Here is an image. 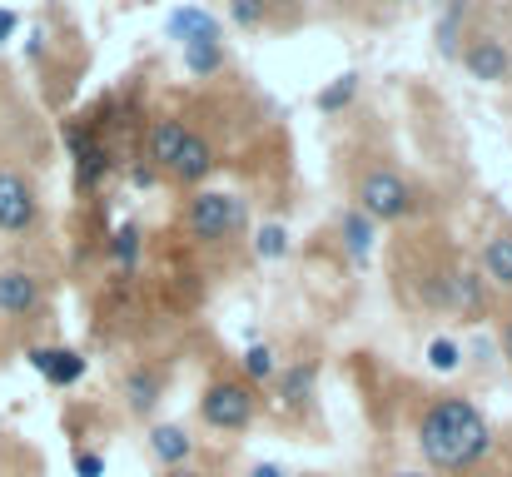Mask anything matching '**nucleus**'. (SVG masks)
I'll use <instances>...</instances> for the list:
<instances>
[{
    "instance_id": "21",
    "label": "nucleus",
    "mask_w": 512,
    "mask_h": 477,
    "mask_svg": "<svg viewBox=\"0 0 512 477\" xmlns=\"http://www.w3.org/2000/svg\"><path fill=\"white\" fill-rule=\"evenodd\" d=\"M254 254L269 259V264L284 259V254H289V229H284V224H264V229L254 234Z\"/></svg>"
},
{
    "instance_id": "35",
    "label": "nucleus",
    "mask_w": 512,
    "mask_h": 477,
    "mask_svg": "<svg viewBox=\"0 0 512 477\" xmlns=\"http://www.w3.org/2000/svg\"><path fill=\"white\" fill-rule=\"evenodd\" d=\"M393 477H428V473H393Z\"/></svg>"
},
{
    "instance_id": "3",
    "label": "nucleus",
    "mask_w": 512,
    "mask_h": 477,
    "mask_svg": "<svg viewBox=\"0 0 512 477\" xmlns=\"http://www.w3.org/2000/svg\"><path fill=\"white\" fill-rule=\"evenodd\" d=\"M254 408H259V398L249 393V383H234V378L214 383V388L199 398V418H204L214 433H244V428L254 423Z\"/></svg>"
},
{
    "instance_id": "28",
    "label": "nucleus",
    "mask_w": 512,
    "mask_h": 477,
    "mask_svg": "<svg viewBox=\"0 0 512 477\" xmlns=\"http://www.w3.org/2000/svg\"><path fill=\"white\" fill-rule=\"evenodd\" d=\"M15 30H20V15H15V10H5V5H0V45H5V40H10V35H15Z\"/></svg>"
},
{
    "instance_id": "20",
    "label": "nucleus",
    "mask_w": 512,
    "mask_h": 477,
    "mask_svg": "<svg viewBox=\"0 0 512 477\" xmlns=\"http://www.w3.org/2000/svg\"><path fill=\"white\" fill-rule=\"evenodd\" d=\"M463 15H468V5L463 0H453L448 10H443V20H438V50L453 60L458 55V25H463Z\"/></svg>"
},
{
    "instance_id": "17",
    "label": "nucleus",
    "mask_w": 512,
    "mask_h": 477,
    "mask_svg": "<svg viewBox=\"0 0 512 477\" xmlns=\"http://www.w3.org/2000/svg\"><path fill=\"white\" fill-rule=\"evenodd\" d=\"M314 373H319L314 363H294V368L279 378V403H284V408H299V403L314 393Z\"/></svg>"
},
{
    "instance_id": "15",
    "label": "nucleus",
    "mask_w": 512,
    "mask_h": 477,
    "mask_svg": "<svg viewBox=\"0 0 512 477\" xmlns=\"http://www.w3.org/2000/svg\"><path fill=\"white\" fill-rule=\"evenodd\" d=\"M184 135H189L184 120H155V130H150V159H155V169H170L179 145H184Z\"/></svg>"
},
{
    "instance_id": "23",
    "label": "nucleus",
    "mask_w": 512,
    "mask_h": 477,
    "mask_svg": "<svg viewBox=\"0 0 512 477\" xmlns=\"http://www.w3.org/2000/svg\"><path fill=\"white\" fill-rule=\"evenodd\" d=\"M244 373L259 378V383L279 378V358H274V348H269V343H249V353H244Z\"/></svg>"
},
{
    "instance_id": "22",
    "label": "nucleus",
    "mask_w": 512,
    "mask_h": 477,
    "mask_svg": "<svg viewBox=\"0 0 512 477\" xmlns=\"http://www.w3.org/2000/svg\"><path fill=\"white\" fill-rule=\"evenodd\" d=\"M110 254H115L120 269H135V264H140V229H135V224H120L115 239H110Z\"/></svg>"
},
{
    "instance_id": "34",
    "label": "nucleus",
    "mask_w": 512,
    "mask_h": 477,
    "mask_svg": "<svg viewBox=\"0 0 512 477\" xmlns=\"http://www.w3.org/2000/svg\"><path fill=\"white\" fill-rule=\"evenodd\" d=\"M165 477H199V473H189V468H170Z\"/></svg>"
},
{
    "instance_id": "25",
    "label": "nucleus",
    "mask_w": 512,
    "mask_h": 477,
    "mask_svg": "<svg viewBox=\"0 0 512 477\" xmlns=\"http://www.w3.org/2000/svg\"><path fill=\"white\" fill-rule=\"evenodd\" d=\"M75 169H80V189H90V184H100V174L110 169V155H105V150H90V145H85V150L75 155Z\"/></svg>"
},
{
    "instance_id": "8",
    "label": "nucleus",
    "mask_w": 512,
    "mask_h": 477,
    "mask_svg": "<svg viewBox=\"0 0 512 477\" xmlns=\"http://www.w3.org/2000/svg\"><path fill=\"white\" fill-rule=\"evenodd\" d=\"M30 368L55 388H75L85 378V358L75 348H30Z\"/></svg>"
},
{
    "instance_id": "10",
    "label": "nucleus",
    "mask_w": 512,
    "mask_h": 477,
    "mask_svg": "<svg viewBox=\"0 0 512 477\" xmlns=\"http://www.w3.org/2000/svg\"><path fill=\"white\" fill-rule=\"evenodd\" d=\"M214 145L199 135V130H189L184 135V145H179V155H174V164H170V174L174 179H184V184H199V179H209L214 174Z\"/></svg>"
},
{
    "instance_id": "11",
    "label": "nucleus",
    "mask_w": 512,
    "mask_h": 477,
    "mask_svg": "<svg viewBox=\"0 0 512 477\" xmlns=\"http://www.w3.org/2000/svg\"><path fill=\"white\" fill-rule=\"evenodd\" d=\"M443 304H453L458 314H483L488 309V289H483V274H473V269H453L448 279H443Z\"/></svg>"
},
{
    "instance_id": "19",
    "label": "nucleus",
    "mask_w": 512,
    "mask_h": 477,
    "mask_svg": "<svg viewBox=\"0 0 512 477\" xmlns=\"http://www.w3.org/2000/svg\"><path fill=\"white\" fill-rule=\"evenodd\" d=\"M184 70H189V75H214V70H224V40H219V45H189V50H184Z\"/></svg>"
},
{
    "instance_id": "12",
    "label": "nucleus",
    "mask_w": 512,
    "mask_h": 477,
    "mask_svg": "<svg viewBox=\"0 0 512 477\" xmlns=\"http://www.w3.org/2000/svg\"><path fill=\"white\" fill-rule=\"evenodd\" d=\"M150 453H155L165 468H189L194 438H189L179 423H155V428H150Z\"/></svg>"
},
{
    "instance_id": "26",
    "label": "nucleus",
    "mask_w": 512,
    "mask_h": 477,
    "mask_svg": "<svg viewBox=\"0 0 512 477\" xmlns=\"http://www.w3.org/2000/svg\"><path fill=\"white\" fill-rule=\"evenodd\" d=\"M264 15H269V5H264V0H229V20H234L239 30H259V25H264Z\"/></svg>"
},
{
    "instance_id": "30",
    "label": "nucleus",
    "mask_w": 512,
    "mask_h": 477,
    "mask_svg": "<svg viewBox=\"0 0 512 477\" xmlns=\"http://www.w3.org/2000/svg\"><path fill=\"white\" fill-rule=\"evenodd\" d=\"M249 477H289V473H284L279 463H259V468H254V473H249Z\"/></svg>"
},
{
    "instance_id": "9",
    "label": "nucleus",
    "mask_w": 512,
    "mask_h": 477,
    "mask_svg": "<svg viewBox=\"0 0 512 477\" xmlns=\"http://www.w3.org/2000/svg\"><path fill=\"white\" fill-rule=\"evenodd\" d=\"M219 35H224V25L209 10H199V5H184V10L170 15V40H179V50H189V45H219Z\"/></svg>"
},
{
    "instance_id": "27",
    "label": "nucleus",
    "mask_w": 512,
    "mask_h": 477,
    "mask_svg": "<svg viewBox=\"0 0 512 477\" xmlns=\"http://www.w3.org/2000/svg\"><path fill=\"white\" fill-rule=\"evenodd\" d=\"M75 477H105V453L80 448V453H75Z\"/></svg>"
},
{
    "instance_id": "33",
    "label": "nucleus",
    "mask_w": 512,
    "mask_h": 477,
    "mask_svg": "<svg viewBox=\"0 0 512 477\" xmlns=\"http://www.w3.org/2000/svg\"><path fill=\"white\" fill-rule=\"evenodd\" d=\"M264 5H279V10H294V5H304V0H264Z\"/></svg>"
},
{
    "instance_id": "31",
    "label": "nucleus",
    "mask_w": 512,
    "mask_h": 477,
    "mask_svg": "<svg viewBox=\"0 0 512 477\" xmlns=\"http://www.w3.org/2000/svg\"><path fill=\"white\" fill-rule=\"evenodd\" d=\"M135 184H155V169L150 164H135Z\"/></svg>"
},
{
    "instance_id": "29",
    "label": "nucleus",
    "mask_w": 512,
    "mask_h": 477,
    "mask_svg": "<svg viewBox=\"0 0 512 477\" xmlns=\"http://www.w3.org/2000/svg\"><path fill=\"white\" fill-rule=\"evenodd\" d=\"M25 55H30V60H40V55H45V30H40V25L30 30V40H25Z\"/></svg>"
},
{
    "instance_id": "1",
    "label": "nucleus",
    "mask_w": 512,
    "mask_h": 477,
    "mask_svg": "<svg viewBox=\"0 0 512 477\" xmlns=\"http://www.w3.org/2000/svg\"><path fill=\"white\" fill-rule=\"evenodd\" d=\"M418 453L438 473H468L493 453V428L468 398H438L418 423Z\"/></svg>"
},
{
    "instance_id": "2",
    "label": "nucleus",
    "mask_w": 512,
    "mask_h": 477,
    "mask_svg": "<svg viewBox=\"0 0 512 477\" xmlns=\"http://www.w3.org/2000/svg\"><path fill=\"white\" fill-rule=\"evenodd\" d=\"M184 224L199 244H219V239H234L249 229V199L244 194H229V189H199L184 209Z\"/></svg>"
},
{
    "instance_id": "16",
    "label": "nucleus",
    "mask_w": 512,
    "mask_h": 477,
    "mask_svg": "<svg viewBox=\"0 0 512 477\" xmlns=\"http://www.w3.org/2000/svg\"><path fill=\"white\" fill-rule=\"evenodd\" d=\"M343 244H348V259L353 264H368V254H373V219H363L358 209H348L343 214Z\"/></svg>"
},
{
    "instance_id": "14",
    "label": "nucleus",
    "mask_w": 512,
    "mask_h": 477,
    "mask_svg": "<svg viewBox=\"0 0 512 477\" xmlns=\"http://www.w3.org/2000/svg\"><path fill=\"white\" fill-rule=\"evenodd\" d=\"M483 279L498 289H512V234H493L483 244Z\"/></svg>"
},
{
    "instance_id": "24",
    "label": "nucleus",
    "mask_w": 512,
    "mask_h": 477,
    "mask_svg": "<svg viewBox=\"0 0 512 477\" xmlns=\"http://www.w3.org/2000/svg\"><path fill=\"white\" fill-rule=\"evenodd\" d=\"M458 363H463V348H458L453 338H433V343H428V368H433V373H453Z\"/></svg>"
},
{
    "instance_id": "6",
    "label": "nucleus",
    "mask_w": 512,
    "mask_h": 477,
    "mask_svg": "<svg viewBox=\"0 0 512 477\" xmlns=\"http://www.w3.org/2000/svg\"><path fill=\"white\" fill-rule=\"evenodd\" d=\"M458 55H463L468 75L483 80V85H508L512 80V50L498 35H478V40H473L468 50H458Z\"/></svg>"
},
{
    "instance_id": "18",
    "label": "nucleus",
    "mask_w": 512,
    "mask_h": 477,
    "mask_svg": "<svg viewBox=\"0 0 512 477\" xmlns=\"http://www.w3.org/2000/svg\"><path fill=\"white\" fill-rule=\"evenodd\" d=\"M353 95H358V75L343 70V75H334V80L319 90V110H324V115H339V110L353 105Z\"/></svg>"
},
{
    "instance_id": "4",
    "label": "nucleus",
    "mask_w": 512,
    "mask_h": 477,
    "mask_svg": "<svg viewBox=\"0 0 512 477\" xmlns=\"http://www.w3.org/2000/svg\"><path fill=\"white\" fill-rule=\"evenodd\" d=\"M413 209V189L403 184V174L398 169H368L363 174V184H358V214L363 219H403Z\"/></svg>"
},
{
    "instance_id": "7",
    "label": "nucleus",
    "mask_w": 512,
    "mask_h": 477,
    "mask_svg": "<svg viewBox=\"0 0 512 477\" xmlns=\"http://www.w3.org/2000/svg\"><path fill=\"white\" fill-rule=\"evenodd\" d=\"M45 304V289L30 269H0V314L5 318H35Z\"/></svg>"
},
{
    "instance_id": "5",
    "label": "nucleus",
    "mask_w": 512,
    "mask_h": 477,
    "mask_svg": "<svg viewBox=\"0 0 512 477\" xmlns=\"http://www.w3.org/2000/svg\"><path fill=\"white\" fill-rule=\"evenodd\" d=\"M40 219L35 184L15 169H0V234H30Z\"/></svg>"
},
{
    "instance_id": "32",
    "label": "nucleus",
    "mask_w": 512,
    "mask_h": 477,
    "mask_svg": "<svg viewBox=\"0 0 512 477\" xmlns=\"http://www.w3.org/2000/svg\"><path fill=\"white\" fill-rule=\"evenodd\" d=\"M503 353H508V363H512V318L503 323Z\"/></svg>"
},
{
    "instance_id": "13",
    "label": "nucleus",
    "mask_w": 512,
    "mask_h": 477,
    "mask_svg": "<svg viewBox=\"0 0 512 477\" xmlns=\"http://www.w3.org/2000/svg\"><path fill=\"white\" fill-rule=\"evenodd\" d=\"M160 388H165V378H160V368H130L125 373V403H130V413L135 418H145L155 403H160Z\"/></svg>"
}]
</instances>
